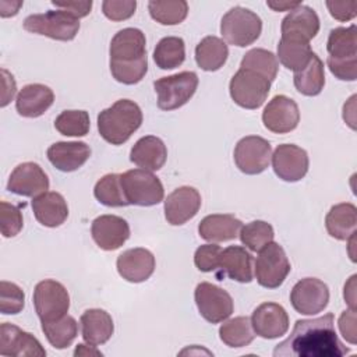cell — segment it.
Listing matches in <instances>:
<instances>
[{
    "instance_id": "obj_1",
    "label": "cell",
    "mask_w": 357,
    "mask_h": 357,
    "mask_svg": "<svg viewBox=\"0 0 357 357\" xmlns=\"http://www.w3.org/2000/svg\"><path fill=\"white\" fill-rule=\"evenodd\" d=\"M349 353L335 331L331 312L296 321L291 333L273 350L275 357H342Z\"/></svg>"
},
{
    "instance_id": "obj_2",
    "label": "cell",
    "mask_w": 357,
    "mask_h": 357,
    "mask_svg": "<svg viewBox=\"0 0 357 357\" xmlns=\"http://www.w3.org/2000/svg\"><path fill=\"white\" fill-rule=\"evenodd\" d=\"M141 124V107L130 99H120L98 114V131L112 145H121L128 141Z\"/></svg>"
},
{
    "instance_id": "obj_3",
    "label": "cell",
    "mask_w": 357,
    "mask_h": 357,
    "mask_svg": "<svg viewBox=\"0 0 357 357\" xmlns=\"http://www.w3.org/2000/svg\"><path fill=\"white\" fill-rule=\"evenodd\" d=\"M262 32L261 18L244 7L230 8L220 21V33L223 39L238 47L252 45Z\"/></svg>"
},
{
    "instance_id": "obj_4",
    "label": "cell",
    "mask_w": 357,
    "mask_h": 357,
    "mask_svg": "<svg viewBox=\"0 0 357 357\" xmlns=\"http://www.w3.org/2000/svg\"><path fill=\"white\" fill-rule=\"evenodd\" d=\"M121 185L130 205L152 206L162 202L165 190L162 181L149 170L132 169L120 174Z\"/></svg>"
},
{
    "instance_id": "obj_5",
    "label": "cell",
    "mask_w": 357,
    "mask_h": 357,
    "mask_svg": "<svg viewBox=\"0 0 357 357\" xmlns=\"http://www.w3.org/2000/svg\"><path fill=\"white\" fill-rule=\"evenodd\" d=\"M24 29L56 40H73L79 31V21L64 10H49L43 14H32L24 20Z\"/></svg>"
},
{
    "instance_id": "obj_6",
    "label": "cell",
    "mask_w": 357,
    "mask_h": 357,
    "mask_svg": "<svg viewBox=\"0 0 357 357\" xmlns=\"http://www.w3.org/2000/svg\"><path fill=\"white\" fill-rule=\"evenodd\" d=\"M198 86V75L194 71H181L169 77H162L153 82L158 93V107L174 110L185 105Z\"/></svg>"
},
{
    "instance_id": "obj_7",
    "label": "cell",
    "mask_w": 357,
    "mask_h": 357,
    "mask_svg": "<svg viewBox=\"0 0 357 357\" xmlns=\"http://www.w3.org/2000/svg\"><path fill=\"white\" fill-rule=\"evenodd\" d=\"M229 91L236 105L252 110L262 106L266 100L271 91V82L251 70L240 68L231 77Z\"/></svg>"
},
{
    "instance_id": "obj_8",
    "label": "cell",
    "mask_w": 357,
    "mask_h": 357,
    "mask_svg": "<svg viewBox=\"0 0 357 357\" xmlns=\"http://www.w3.org/2000/svg\"><path fill=\"white\" fill-rule=\"evenodd\" d=\"M32 301L40 322L60 319L67 315L70 308V296L67 289L53 279H45L35 286Z\"/></svg>"
},
{
    "instance_id": "obj_9",
    "label": "cell",
    "mask_w": 357,
    "mask_h": 357,
    "mask_svg": "<svg viewBox=\"0 0 357 357\" xmlns=\"http://www.w3.org/2000/svg\"><path fill=\"white\" fill-rule=\"evenodd\" d=\"M258 252L254 272L259 286L266 289H276L282 286L291 269L282 245L272 241Z\"/></svg>"
},
{
    "instance_id": "obj_10",
    "label": "cell",
    "mask_w": 357,
    "mask_h": 357,
    "mask_svg": "<svg viewBox=\"0 0 357 357\" xmlns=\"http://www.w3.org/2000/svg\"><path fill=\"white\" fill-rule=\"evenodd\" d=\"M195 304L204 319L211 324H219L227 319L233 312L231 296L216 284L201 282L194 291Z\"/></svg>"
},
{
    "instance_id": "obj_11",
    "label": "cell",
    "mask_w": 357,
    "mask_h": 357,
    "mask_svg": "<svg viewBox=\"0 0 357 357\" xmlns=\"http://www.w3.org/2000/svg\"><path fill=\"white\" fill-rule=\"evenodd\" d=\"M271 144L258 135L241 138L234 148V162L240 172L245 174L262 173L271 162Z\"/></svg>"
},
{
    "instance_id": "obj_12",
    "label": "cell",
    "mask_w": 357,
    "mask_h": 357,
    "mask_svg": "<svg viewBox=\"0 0 357 357\" xmlns=\"http://www.w3.org/2000/svg\"><path fill=\"white\" fill-rule=\"evenodd\" d=\"M290 303L298 314L315 315L326 308L329 289L326 283L317 278L301 279L290 291Z\"/></svg>"
},
{
    "instance_id": "obj_13",
    "label": "cell",
    "mask_w": 357,
    "mask_h": 357,
    "mask_svg": "<svg viewBox=\"0 0 357 357\" xmlns=\"http://www.w3.org/2000/svg\"><path fill=\"white\" fill-rule=\"evenodd\" d=\"M308 153L294 144L278 145L272 155L275 174L283 181L294 183L301 180L308 172Z\"/></svg>"
},
{
    "instance_id": "obj_14",
    "label": "cell",
    "mask_w": 357,
    "mask_h": 357,
    "mask_svg": "<svg viewBox=\"0 0 357 357\" xmlns=\"http://www.w3.org/2000/svg\"><path fill=\"white\" fill-rule=\"evenodd\" d=\"M298 106L286 95H276L272 98L262 112L264 126L275 134H286L293 131L298 126Z\"/></svg>"
},
{
    "instance_id": "obj_15",
    "label": "cell",
    "mask_w": 357,
    "mask_h": 357,
    "mask_svg": "<svg viewBox=\"0 0 357 357\" xmlns=\"http://www.w3.org/2000/svg\"><path fill=\"white\" fill-rule=\"evenodd\" d=\"M7 190L22 197H38L49 190V177L35 162L18 165L10 174Z\"/></svg>"
},
{
    "instance_id": "obj_16",
    "label": "cell",
    "mask_w": 357,
    "mask_h": 357,
    "mask_svg": "<svg viewBox=\"0 0 357 357\" xmlns=\"http://www.w3.org/2000/svg\"><path fill=\"white\" fill-rule=\"evenodd\" d=\"M201 208L198 190L183 185L170 192L165 201V218L173 226H180L192 219Z\"/></svg>"
},
{
    "instance_id": "obj_17",
    "label": "cell",
    "mask_w": 357,
    "mask_h": 357,
    "mask_svg": "<svg viewBox=\"0 0 357 357\" xmlns=\"http://www.w3.org/2000/svg\"><path fill=\"white\" fill-rule=\"evenodd\" d=\"M91 234L99 248L114 251L128 240L130 226L127 220L120 216L100 215L92 222Z\"/></svg>"
},
{
    "instance_id": "obj_18",
    "label": "cell",
    "mask_w": 357,
    "mask_h": 357,
    "mask_svg": "<svg viewBox=\"0 0 357 357\" xmlns=\"http://www.w3.org/2000/svg\"><path fill=\"white\" fill-rule=\"evenodd\" d=\"M255 335L264 339H276L289 331V315L286 310L276 303H262L251 317Z\"/></svg>"
},
{
    "instance_id": "obj_19",
    "label": "cell",
    "mask_w": 357,
    "mask_h": 357,
    "mask_svg": "<svg viewBox=\"0 0 357 357\" xmlns=\"http://www.w3.org/2000/svg\"><path fill=\"white\" fill-rule=\"evenodd\" d=\"M0 354L1 356H46L40 342L21 328L3 322L0 325Z\"/></svg>"
},
{
    "instance_id": "obj_20",
    "label": "cell",
    "mask_w": 357,
    "mask_h": 357,
    "mask_svg": "<svg viewBox=\"0 0 357 357\" xmlns=\"http://www.w3.org/2000/svg\"><path fill=\"white\" fill-rule=\"evenodd\" d=\"M119 275L131 283H141L151 278L155 271V257L146 248H130L117 257Z\"/></svg>"
},
{
    "instance_id": "obj_21",
    "label": "cell",
    "mask_w": 357,
    "mask_h": 357,
    "mask_svg": "<svg viewBox=\"0 0 357 357\" xmlns=\"http://www.w3.org/2000/svg\"><path fill=\"white\" fill-rule=\"evenodd\" d=\"M282 38L310 42L319 31V18L308 6H297L282 20Z\"/></svg>"
},
{
    "instance_id": "obj_22",
    "label": "cell",
    "mask_w": 357,
    "mask_h": 357,
    "mask_svg": "<svg viewBox=\"0 0 357 357\" xmlns=\"http://www.w3.org/2000/svg\"><path fill=\"white\" fill-rule=\"evenodd\" d=\"M91 156V148L85 142H54L47 148L49 162L60 172H74L79 169Z\"/></svg>"
},
{
    "instance_id": "obj_23",
    "label": "cell",
    "mask_w": 357,
    "mask_h": 357,
    "mask_svg": "<svg viewBox=\"0 0 357 357\" xmlns=\"http://www.w3.org/2000/svg\"><path fill=\"white\" fill-rule=\"evenodd\" d=\"M54 102L53 91L43 84H28L17 95L15 109L20 116L35 119L42 116Z\"/></svg>"
},
{
    "instance_id": "obj_24",
    "label": "cell",
    "mask_w": 357,
    "mask_h": 357,
    "mask_svg": "<svg viewBox=\"0 0 357 357\" xmlns=\"http://www.w3.org/2000/svg\"><path fill=\"white\" fill-rule=\"evenodd\" d=\"M167 159V148L165 142L155 137L146 135L139 138L130 152V160L141 169L155 172L163 167Z\"/></svg>"
},
{
    "instance_id": "obj_25",
    "label": "cell",
    "mask_w": 357,
    "mask_h": 357,
    "mask_svg": "<svg viewBox=\"0 0 357 357\" xmlns=\"http://www.w3.org/2000/svg\"><path fill=\"white\" fill-rule=\"evenodd\" d=\"M36 220L46 227H57L68 218V206L64 197L54 191H46L32 201Z\"/></svg>"
},
{
    "instance_id": "obj_26",
    "label": "cell",
    "mask_w": 357,
    "mask_h": 357,
    "mask_svg": "<svg viewBox=\"0 0 357 357\" xmlns=\"http://www.w3.org/2000/svg\"><path fill=\"white\" fill-rule=\"evenodd\" d=\"M243 223L234 215L229 213H215L205 216L198 225L199 236L209 243H223L234 240Z\"/></svg>"
},
{
    "instance_id": "obj_27",
    "label": "cell",
    "mask_w": 357,
    "mask_h": 357,
    "mask_svg": "<svg viewBox=\"0 0 357 357\" xmlns=\"http://www.w3.org/2000/svg\"><path fill=\"white\" fill-rule=\"evenodd\" d=\"M146 40L141 29L124 28L119 31L110 42V60L130 61L146 56Z\"/></svg>"
},
{
    "instance_id": "obj_28",
    "label": "cell",
    "mask_w": 357,
    "mask_h": 357,
    "mask_svg": "<svg viewBox=\"0 0 357 357\" xmlns=\"http://www.w3.org/2000/svg\"><path fill=\"white\" fill-rule=\"evenodd\" d=\"M79 324L82 339L93 346L106 343L114 332L112 317L100 308H89L84 311Z\"/></svg>"
},
{
    "instance_id": "obj_29",
    "label": "cell",
    "mask_w": 357,
    "mask_h": 357,
    "mask_svg": "<svg viewBox=\"0 0 357 357\" xmlns=\"http://www.w3.org/2000/svg\"><path fill=\"white\" fill-rule=\"evenodd\" d=\"M219 269L230 279L240 283L252 280V255L240 245H230L222 250Z\"/></svg>"
},
{
    "instance_id": "obj_30",
    "label": "cell",
    "mask_w": 357,
    "mask_h": 357,
    "mask_svg": "<svg viewBox=\"0 0 357 357\" xmlns=\"http://www.w3.org/2000/svg\"><path fill=\"white\" fill-rule=\"evenodd\" d=\"M325 226L331 237L342 241L347 240L356 233L357 208L350 202L333 205L325 218Z\"/></svg>"
},
{
    "instance_id": "obj_31",
    "label": "cell",
    "mask_w": 357,
    "mask_h": 357,
    "mask_svg": "<svg viewBox=\"0 0 357 357\" xmlns=\"http://www.w3.org/2000/svg\"><path fill=\"white\" fill-rule=\"evenodd\" d=\"M229 47L218 36H205L195 47V61L205 71H216L226 63Z\"/></svg>"
},
{
    "instance_id": "obj_32",
    "label": "cell",
    "mask_w": 357,
    "mask_h": 357,
    "mask_svg": "<svg viewBox=\"0 0 357 357\" xmlns=\"http://www.w3.org/2000/svg\"><path fill=\"white\" fill-rule=\"evenodd\" d=\"M293 82L296 89L305 96H317L325 85V71L322 60L314 53L308 64L294 73Z\"/></svg>"
},
{
    "instance_id": "obj_33",
    "label": "cell",
    "mask_w": 357,
    "mask_h": 357,
    "mask_svg": "<svg viewBox=\"0 0 357 357\" xmlns=\"http://www.w3.org/2000/svg\"><path fill=\"white\" fill-rule=\"evenodd\" d=\"M314 52L311 50L310 42L280 38L278 45V59L279 61L291 71L303 70L311 60Z\"/></svg>"
},
{
    "instance_id": "obj_34",
    "label": "cell",
    "mask_w": 357,
    "mask_h": 357,
    "mask_svg": "<svg viewBox=\"0 0 357 357\" xmlns=\"http://www.w3.org/2000/svg\"><path fill=\"white\" fill-rule=\"evenodd\" d=\"M220 340L229 347H244L248 346L254 337L255 332L248 317H236L227 319L219 328Z\"/></svg>"
},
{
    "instance_id": "obj_35",
    "label": "cell",
    "mask_w": 357,
    "mask_h": 357,
    "mask_svg": "<svg viewBox=\"0 0 357 357\" xmlns=\"http://www.w3.org/2000/svg\"><path fill=\"white\" fill-rule=\"evenodd\" d=\"M185 46L178 36H166L160 39L153 50V60L162 70H173L184 63Z\"/></svg>"
},
{
    "instance_id": "obj_36",
    "label": "cell",
    "mask_w": 357,
    "mask_h": 357,
    "mask_svg": "<svg viewBox=\"0 0 357 357\" xmlns=\"http://www.w3.org/2000/svg\"><path fill=\"white\" fill-rule=\"evenodd\" d=\"M42 331L54 349H66L77 337L78 324L71 315H64L52 322H42Z\"/></svg>"
},
{
    "instance_id": "obj_37",
    "label": "cell",
    "mask_w": 357,
    "mask_h": 357,
    "mask_svg": "<svg viewBox=\"0 0 357 357\" xmlns=\"http://www.w3.org/2000/svg\"><path fill=\"white\" fill-rule=\"evenodd\" d=\"M328 57L331 59H349L357 57V40L356 25L349 28H335L331 31L326 43Z\"/></svg>"
},
{
    "instance_id": "obj_38",
    "label": "cell",
    "mask_w": 357,
    "mask_h": 357,
    "mask_svg": "<svg viewBox=\"0 0 357 357\" xmlns=\"http://www.w3.org/2000/svg\"><path fill=\"white\" fill-rule=\"evenodd\" d=\"M240 68L244 70H251L262 77H265L269 82H272L276 75H278V70H279V61L278 57L266 50V49H251L248 50L241 63H240Z\"/></svg>"
},
{
    "instance_id": "obj_39",
    "label": "cell",
    "mask_w": 357,
    "mask_h": 357,
    "mask_svg": "<svg viewBox=\"0 0 357 357\" xmlns=\"http://www.w3.org/2000/svg\"><path fill=\"white\" fill-rule=\"evenodd\" d=\"M93 195L100 204L106 206L116 208V206L130 205L121 185L120 174H116V173H110L99 178L98 183L95 184Z\"/></svg>"
},
{
    "instance_id": "obj_40",
    "label": "cell",
    "mask_w": 357,
    "mask_h": 357,
    "mask_svg": "<svg viewBox=\"0 0 357 357\" xmlns=\"http://www.w3.org/2000/svg\"><path fill=\"white\" fill-rule=\"evenodd\" d=\"M148 10L151 17L162 25H176L185 20L188 4L184 0L178 1H149Z\"/></svg>"
},
{
    "instance_id": "obj_41",
    "label": "cell",
    "mask_w": 357,
    "mask_h": 357,
    "mask_svg": "<svg viewBox=\"0 0 357 357\" xmlns=\"http://www.w3.org/2000/svg\"><path fill=\"white\" fill-rule=\"evenodd\" d=\"M89 127V114L85 110H64L54 120V128L66 137H84Z\"/></svg>"
},
{
    "instance_id": "obj_42",
    "label": "cell",
    "mask_w": 357,
    "mask_h": 357,
    "mask_svg": "<svg viewBox=\"0 0 357 357\" xmlns=\"http://www.w3.org/2000/svg\"><path fill=\"white\" fill-rule=\"evenodd\" d=\"M241 243L251 251H259L265 245L273 241V227L264 220H252L241 227L240 230Z\"/></svg>"
},
{
    "instance_id": "obj_43",
    "label": "cell",
    "mask_w": 357,
    "mask_h": 357,
    "mask_svg": "<svg viewBox=\"0 0 357 357\" xmlns=\"http://www.w3.org/2000/svg\"><path fill=\"white\" fill-rule=\"evenodd\" d=\"M148 71V59L146 56L130 60V61H117L110 60V73L117 82L126 85H134L139 82Z\"/></svg>"
},
{
    "instance_id": "obj_44",
    "label": "cell",
    "mask_w": 357,
    "mask_h": 357,
    "mask_svg": "<svg viewBox=\"0 0 357 357\" xmlns=\"http://www.w3.org/2000/svg\"><path fill=\"white\" fill-rule=\"evenodd\" d=\"M25 305V294L22 289L11 282H0V312L14 315L22 311Z\"/></svg>"
},
{
    "instance_id": "obj_45",
    "label": "cell",
    "mask_w": 357,
    "mask_h": 357,
    "mask_svg": "<svg viewBox=\"0 0 357 357\" xmlns=\"http://www.w3.org/2000/svg\"><path fill=\"white\" fill-rule=\"evenodd\" d=\"M0 208H1V234L6 238L14 237L17 236L24 225L22 220V213L20 211V208H17L13 204H8L6 201L0 202Z\"/></svg>"
},
{
    "instance_id": "obj_46",
    "label": "cell",
    "mask_w": 357,
    "mask_h": 357,
    "mask_svg": "<svg viewBox=\"0 0 357 357\" xmlns=\"http://www.w3.org/2000/svg\"><path fill=\"white\" fill-rule=\"evenodd\" d=\"M222 248L216 244H204L194 254V264L201 272H212L219 268Z\"/></svg>"
},
{
    "instance_id": "obj_47",
    "label": "cell",
    "mask_w": 357,
    "mask_h": 357,
    "mask_svg": "<svg viewBox=\"0 0 357 357\" xmlns=\"http://www.w3.org/2000/svg\"><path fill=\"white\" fill-rule=\"evenodd\" d=\"M137 8L135 0H105L102 11L112 21H124L134 15Z\"/></svg>"
},
{
    "instance_id": "obj_48",
    "label": "cell",
    "mask_w": 357,
    "mask_h": 357,
    "mask_svg": "<svg viewBox=\"0 0 357 357\" xmlns=\"http://www.w3.org/2000/svg\"><path fill=\"white\" fill-rule=\"evenodd\" d=\"M331 73L342 81H354L357 78V57L326 59Z\"/></svg>"
},
{
    "instance_id": "obj_49",
    "label": "cell",
    "mask_w": 357,
    "mask_h": 357,
    "mask_svg": "<svg viewBox=\"0 0 357 357\" xmlns=\"http://www.w3.org/2000/svg\"><path fill=\"white\" fill-rule=\"evenodd\" d=\"M326 7L331 15L337 21H349L353 20L357 14V3L356 1H326Z\"/></svg>"
},
{
    "instance_id": "obj_50",
    "label": "cell",
    "mask_w": 357,
    "mask_h": 357,
    "mask_svg": "<svg viewBox=\"0 0 357 357\" xmlns=\"http://www.w3.org/2000/svg\"><path fill=\"white\" fill-rule=\"evenodd\" d=\"M339 329L342 332V336L351 344H356V310L349 308L347 311H343L339 318Z\"/></svg>"
},
{
    "instance_id": "obj_51",
    "label": "cell",
    "mask_w": 357,
    "mask_h": 357,
    "mask_svg": "<svg viewBox=\"0 0 357 357\" xmlns=\"http://www.w3.org/2000/svg\"><path fill=\"white\" fill-rule=\"evenodd\" d=\"M52 4L54 7H57L59 10H64L66 13H68L70 15L75 17L77 20L86 17L91 13L92 8V1H52Z\"/></svg>"
},
{
    "instance_id": "obj_52",
    "label": "cell",
    "mask_w": 357,
    "mask_h": 357,
    "mask_svg": "<svg viewBox=\"0 0 357 357\" xmlns=\"http://www.w3.org/2000/svg\"><path fill=\"white\" fill-rule=\"evenodd\" d=\"M1 74H3V92H1V107L7 106L8 102L14 98L15 95V81L14 77L6 70L1 68Z\"/></svg>"
},
{
    "instance_id": "obj_53",
    "label": "cell",
    "mask_w": 357,
    "mask_h": 357,
    "mask_svg": "<svg viewBox=\"0 0 357 357\" xmlns=\"http://www.w3.org/2000/svg\"><path fill=\"white\" fill-rule=\"evenodd\" d=\"M344 300L347 301L349 307L351 310H356V275H353L349 282L344 284V291H343Z\"/></svg>"
},
{
    "instance_id": "obj_54",
    "label": "cell",
    "mask_w": 357,
    "mask_h": 357,
    "mask_svg": "<svg viewBox=\"0 0 357 357\" xmlns=\"http://www.w3.org/2000/svg\"><path fill=\"white\" fill-rule=\"evenodd\" d=\"M22 6V1H8V0H1L0 1V15L3 18L13 17L18 13L20 7Z\"/></svg>"
},
{
    "instance_id": "obj_55",
    "label": "cell",
    "mask_w": 357,
    "mask_h": 357,
    "mask_svg": "<svg viewBox=\"0 0 357 357\" xmlns=\"http://www.w3.org/2000/svg\"><path fill=\"white\" fill-rule=\"evenodd\" d=\"M74 356L75 357H86V356H103L99 350H96L95 349V346L93 344H91V347H89V343L88 344H84V343H81V344H78L77 347H75V350H74Z\"/></svg>"
},
{
    "instance_id": "obj_56",
    "label": "cell",
    "mask_w": 357,
    "mask_h": 357,
    "mask_svg": "<svg viewBox=\"0 0 357 357\" xmlns=\"http://www.w3.org/2000/svg\"><path fill=\"white\" fill-rule=\"evenodd\" d=\"M268 7H271L275 11H290L293 8H296L297 6H300L301 3H290V1H266Z\"/></svg>"
}]
</instances>
